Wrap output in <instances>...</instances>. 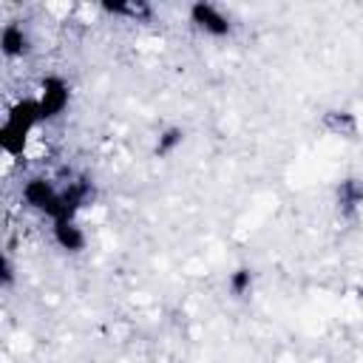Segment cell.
Returning <instances> with one entry per match:
<instances>
[{
  "label": "cell",
  "mask_w": 363,
  "mask_h": 363,
  "mask_svg": "<svg viewBox=\"0 0 363 363\" xmlns=\"http://www.w3.org/2000/svg\"><path fill=\"white\" fill-rule=\"evenodd\" d=\"M179 142H182V130H179V128H170V130H164V133L159 136V142H156V153L164 156V153H170Z\"/></svg>",
  "instance_id": "7"
},
{
  "label": "cell",
  "mask_w": 363,
  "mask_h": 363,
  "mask_svg": "<svg viewBox=\"0 0 363 363\" xmlns=\"http://www.w3.org/2000/svg\"><path fill=\"white\" fill-rule=\"evenodd\" d=\"M105 11H111V14H128V17H150V6H145V3H105L102 6Z\"/></svg>",
  "instance_id": "5"
},
{
  "label": "cell",
  "mask_w": 363,
  "mask_h": 363,
  "mask_svg": "<svg viewBox=\"0 0 363 363\" xmlns=\"http://www.w3.org/2000/svg\"><path fill=\"white\" fill-rule=\"evenodd\" d=\"M65 102H68V88L60 82V79H48L45 85H43V96H40V119H45V116H57L62 108H65Z\"/></svg>",
  "instance_id": "2"
},
{
  "label": "cell",
  "mask_w": 363,
  "mask_h": 363,
  "mask_svg": "<svg viewBox=\"0 0 363 363\" xmlns=\"http://www.w3.org/2000/svg\"><path fill=\"white\" fill-rule=\"evenodd\" d=\"M54 238H57V244H60L62 250H68V252H77V250H82V244H85L82 230H79L71 218L57 221V227H54Z\"/></svg>",
  "instance_id": "3"
},
{
  "label": "cell",
  "mask_w": 363,
  "mask_h": 363,
  "mask_svg": "<svg viewBox=\"0 0 363 363\" xmlns=\"http://www.w3.org/2000/svg\"><path fill=\"white\" fill-rule=\"evenodd\" d=\"M28 48V37L23 34V28L20 26H6L3 28V51L9 54V57H17V54H23Z\"/></svg>",
  "instance_id": "4"
},
{
  "label": "cell",
  "mask_w": 363,
  "mask_h": 363,
  "mask_svg": "<svg viewBox=\"0 0 363 363\" xmlns=\"http://www.w3.org/2000/svg\"><path fill=\"white\" fill-rule=\"evenodd\" d=\"M190 20L204 31V34H210V37H227L230 34V17L221 11V9H216L213 3H196L193 9H190Z\"/></svg>",
  "instance_id": "1"
},
{
  "label": "cell",
  "mask_w": 363,
  "mask_h": 363,
  "mask_svg": "<svg viewBox=\"0 0 363 363\" xmlns=\"http://www.w3.org/2000/svg\"><path fill=\"white\" fill-rule=\"evenodd\" d=\"M250 289H252V272H250L247 267L235 269V272L230 275V292H233L235 298H244Z\"/></svg>",
  "instance_id": "6"
}]
</instances>
